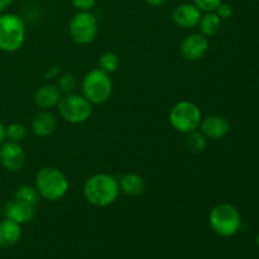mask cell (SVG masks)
Returning <instances> with one entry per match:
<instances>
[{"label":"cell","instance_id":"obj_1","mask_svg":"<svg viewBox=\"0 0 259 259\" xmlns=\"http://www.w3.org/2000/svg\"><path fill=\"white\" fill-rule=\"evenodd\" d=\"M120 195L119 180L113 175L95 174L86 180L83 185V197L90 205L106 207L113 205Z\"/></svg>","mask_w":259,"mask_h":259},{"label":"cell","instance_id":"obj_2","mask_svg":"<svg viewBox=\"0 0 259 259\" xmlns=\"http://www.w3.org/2000/svg\"><path fill=\"white\" fill-rule=\"evenodd\" d=\"M34 186L40 199L56 202L62 200L70 190L67 176L56 167H43L37 172Z\"/></svg>","mask_w":259,"mask_h":259},{"label":"cell","instance_id":"obj_3","mask_svg":"<svg viewBox=\"0 0 259 259\" xmlns=\"http://www.w3.org/2000/svg\"><path fill=\"white\" fill-rule=\"evenodd\" d=\"M114 85L110 75L100 68L89 71L81 82V94L93 105H103L113 95Z\"/></svg>","mask_w":259,"mask_h":259},{"label":"cell","instance_id":"obj_4","mask_svg":"<svg viewBox=\"0 0 259 259\" xmlns=\"http://www.w3.org/2000/svg\"><path fill=\"white\" fill-rule=\"evenodd\" d=\"M25 23L19 15L13 13H0V51L14 53L25 42Z\"/></svg>","mask_w":259,"mask_h":259},{"label":"cell","instance_id":"obj_5","mask_svg":"<svg viewBox=\"0 0 259 259\" xmlns=\"http://www.w3.org/2000/svg\"><path fill=\"white\" fill-rule=\"evenodd\" d=\"M210 228L215 234L229 238L237 234L242 227V217L234 205L222 202L212 207L209 215Z\"/></svg>","mask_w":259,"mask_h":259},{"label":"cell","instance_id":"obj_6","mask_svg":"<svg viewBox=\"0 0 259 259\" xmlns=\"http://www.w3.org/2000/svg\"><path fill=\"white\" fill-rule=\"evenodd\" d=\"M202 118L204 116L200 106L189 100H181L175 104L168 114L172 128L182 134L199 131Z\"/></svg>","mask_w":259,"mask_h":259},{"label":"cell","instance_id":"obj_7","mask_svg":"<svg viewBox=\"0 0 259 259\" xmlns=\"http://www.w3.org/2000/svg\"><path fill=\"white\" fill-rule=\"evenodd\" d=\"M57 108L61 118L73 125L86 123L93 115V104L89 103L82 94L63 95Z\"/></svg>","mask_w":259,"mask_h":259},{"label":"cell","instance_id":"obj_8","mask_svg":"<svg viewBox=\"0 0 259 259\" xmlns=\"http://www.w3.org/2000/svg\"><path fill=\"white\" fill-rule=\"evenodd\" d=\"M99 32L98 18L91 12H77L68 23V34L77 45H90Z\"/></svg>","mask_w":259,"mask_h":259},{"label":"cell","instance_id":"obj_9","mask_svg":"<svg viewBox=\"0 0 259 259\" xmlns=\"http://www.w3.org/2000/svg\"><path fill=\"white\" fill-rule=\"evenodd\" d=\"M210 47L209 38L201 33H191L186 35L180 46V55L189 62H196L205 57Z\"/></svg>","mask_w":259,"mask_h":259},{"label":"cell","instance_id":"obj_10","mask_svg":"<svg viewBox=\"0 0 259 259\" xmlns=\"http://www.w3.org/2000/svg\"><path fill=\"white\" fill-rule=\"evenodd\" d=\"M25 159H27V156L20 143L5 141L0 146V164L7 171H20L24 167Z\"/></svg>","mask_w":259,"mask_h":259},{"label":"cell","instance_id":"obj_11","mask_svg":"<svg viewBox=\"0 0 259 259\" xmlns=\"http://www.w3.org/2000/svg\"><path fill=\"white\" fill-rule=\"evenodd\" d=\"M202 12L194 3H182L172 12V22L182 29H191L199 25Z\"/></svg>","mask_w":259,"mask_h":259},{"label":"cell","instance_id":"obj_12","mask_svg":"<svg viewBox=\"0 0 259 259\" xmlns=\"http://www.w3.org/2000/svg\"><path fill=\"white\" fill-rule=\"evenodd\" d=\"M199 131L207 139L219 141V139L225 138L229 134L230 123L223 115H209L206 118H202Z\"/></svg>","mask_w":259,"mask_h":259},{"label":"cell","instance_id":"obj_13","mask_svg":"<svg viewBox=\"0 0 259 259\" xmlns=\"http://www.w3.org/2000/svg\"><path fill=\"white\" fill-rule=\"evenodd\" d=\"M62 96V93L57 85L45 83L34 91L33 101H34L35 106L39 108L40 110H51L53 108H57Z\"/></svg>","mask_w":259,"mask_h":259},{"label":"cell","instance_id":"obj_14","mask_svg":"<svg viewBox=\"0 0 259 259\" xmlns=\"http://www.w3.org/2000/svg\"><path fill=\"white\" fill-rule=\"evenodd\" d=\"M3 215L7 219L13 220L18 224H28L32 222L35 217V206L24 204V202L10 200L3 207Z\"/></svg>","mask_w":259,"mask_h":259},{"label":"cell","instance_id":"obj_15","mask_svg":"<svg viewBox=\"0 0 259 259\" xmlns=\"http://www.w3.org/2000/svg\"><path fill=\"white\" fill-rule=\"evenodd\" d=\"M58 125L57 118L50 110H40L34 115L32 120V131L34 136L39 138L52 136Z\"/></svg>","mask_w":259,"mask_h":259},{"label":"cell","instance_id":"obj_16","mask_svg":"<svg viewBox=\"0 0 259 259\" xmlns=\"http://www.w3.org/2000/svg\"><path fill=\"white\" fill-rule=\"evenodd\" d=\"M20 238H22V225L4 218L0 222V248L14 247Z\"/></svg>","mask_w":259,"mask_h":259},{"label":"cell","instance_id":"obj_17","mask_svg":"<svg viewBox=\"0 0 259 259\" xmlns=\"http://www.w3.org/2000/svg\"><path fill=\"white\" fill-rule=\"evenodd\" d=\"M119 187H120V192L125 194L126 196L137 197L144 194L147 184L141 175L129 172L119 179Z\"/></svg>","mask_w":259,"mask_h":259},{"label":"cell","instance_id":"obj_18","mask_svg":"<svg viewBox=\"0 0 259 259\" xmlns=\"http://www.w3.org/2000/svg\"><path fill=\"white\" fill-rule=\"evenodd\" d=\"M197 27H199L200 33L204 34L205 37H214V35L218 34V32L220 30V27H222V19H220L219 15L215 12L205 13V14H202Z\"/></svg>","mask_w":259,"mask_h":259},{"label":"cell","instance_id":"obj_19","mask_svg":"<svg viewBox=\"0 0 259 259\" xmlns=\"http://www.w3.org/2000/svg\"><path fill=\"white\" fill-rule=\"evenodd\" d=\"M14 200L20 202H24V204L32 205V206H37L39 204L40 196L38 194L35 186L32 185H22V186L18 187L14 192Z\"/></svg>","mask_w":259,"mask_h":259},{"label":"cell","instance_id":"obj_20","mask_svg":"<svg viewBox=\"0 0 259 259\" xmlns=\"http://www.w3.org/2000/svg\"><path fill=\"white\" fill-rule=\"evenodd\" d=\"M28 134V129L24 124L22 123H10L5 125V138L8 142H14V143H20L25 139Z\"/></svg>","mask_w":259,"mask_h":259},{"label":"cell","instance_id":"obj_21","mask_svg":"<svg viewBox=\"0 0 259 259\" xmlns=\"http://www.w3.org/2000/svg\"><path fill=\"white\" fill-rule=\"evenodd\" d=\"M186 147L189 148V151L194 152V153H201V152H204V149L206 148L207 138L201 132L195 131L186 134Z\"/></svg>","mask_w":259,"mask_h":259},{"label":"cell","instance_id":"obj_22","mask_svg":"<svg viewBox=\"0 0 259 259\" xmlns=\"http://www.w3.org/2000/svg\"><path fill=\"white\" fill-rule=\"evenodd\" d=\"M119 66H120V60L119 56L114 52H105L99 58V68L109 75L116 72Z\"/></svg>","mask_w":259,"mask_h":259},{"label":"cell","instance_id":"obj_23","mask_svg":"<svg viewBox=\"0 0 259 259\" xmlns=\"http://www.w3.org/2000/svg\"><path fill=\"white\" fill-rule=\"evenodd\" d=\"M60 91L62 95H67V94L75 93L76 88H77V78L72 73H63L60 75L57 78V83Z\"/></svg>","mask_w":259,"mask_h":259},{"label":"cell","instance_id":"obj_24","mask_svg":"<svg viewBox=\"0 0 259 259\" xmlns=\"http://www.w3.org/2000/svg\"><path fill=\"white\" fill-rule=\"evenodd\" d=\"M223 3V0H194V4L201 10L202 13L215 12L217 8Z\"/></svg>","mask_w":259,"mask_h":259},{"label":"cell","instance_id":"obj_25","mask_svg":"<svg viewBox=\"0 0 259 259\" xmlns=\"http://www.w3.org/2000/svg\"><path fill=\"white\" fill-rule=\"evenodd\" d=\"M77 12H91L95 8L96 0H71Z\"/></svg>","mask_w":259,"mask_h":259},{"label":"cell","instance_id":"obj_26","mask_svg":"<svg viewBox=\"0 0 259 259\" xmlns=\"http://www.w3.org/2000/svg\"><path fill=\"white\" fill-rule=\"evenodd\" d=\"M215 13L219 15V18L222 20L223 19H229V18L233 15V9H232V7H230L229 4H227V3H222V4H220L219 7L217 8Z\"/></svg>","mask_w":259,"mask_h":259},{"label":"cell","instance_id":"obj_27","mask_svg":"<svg viewBox=\"0 0 259 259\" xmlns=\"http://www.w3.org/2000/svg\"><path fill=\"white\" fill-rule=\"evenodd\" d=\"M58 76H60V67H57V66L50 67L46 71V77L47 78H57Z\"/></svg>","mask_w":259,"mask_h":259},{"label":"cell","instance_id":"obj_28","mask_svg":"<svg viewBox=\"0 0 259 259\" xmlns=\"http://www.w3.org/2000/svg\"><path fill=\"white\" fill-rule=\"evenodd\" d=\"M144 2H146L148 5H151V7L158 8V7H163L168 0H144Z\"/></svg>","mask_w":259,"mask_h":259},{"label":"cell","instance_id":"obj_29","mask_svg":"<svg viewBox=\"0 0 259 259\" xmlns=\"http://www.w3.org/2000/svg\"><path fill=\"white\" fill-rule=\"evenodd\" d=\"M13 2H14V0H0V13L4 12L5 9H8V8L13 4Z\"/></svg>","mask_w":259,"mask_h":259},{"label":"cell","instance_id":"obj_30","mask_svg":"<svg viewBox=\"0 0 259 259\" xmlns=\"http://www.w3.org/2000/svg\"><path fill=\"white\" fill-rule=\"evenodd\" d=\"M5 141H7V138H5V125L4 123L0 120V146H2Z\"/></svg>","mask_w":259,"mask_h":259},{"label":"cell","instance_id":"obj_31","mask_svg":"<svg viewBox=\"0 0 259 259\" xmlns=\"http://www.w3.org/2000/svg\"><path fill=\"white\" fill-rule=\"evenodd\" d=\"M255 242H257V245H258V248H259V233H258V235H257V239H255Z\"/></svg>","mask_w":259,"mask_h":259},{"label":"cell","instance_id":"obj_32","mask_svg":"<svg viewBox=\"0 0 259 259\" xmlns=\"http://www.w3.org/2000/svg\"><path fill=\"white\" fill-rule=\"evenodd\" d=\"M0 186H2V180H0Z\"/></svg>","mask_w":259,"mask_h":259}]
</instances>
